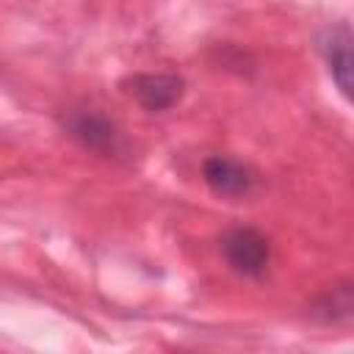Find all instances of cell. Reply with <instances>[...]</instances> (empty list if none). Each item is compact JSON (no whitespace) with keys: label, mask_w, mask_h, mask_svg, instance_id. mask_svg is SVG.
<instances>
[{"label":"cell","mask_w":354,"mask_h":354,"mask_svg":"<svg viewBox=\"0 0 354 354\" xmlns=\"http://www.w3.org/2000/svg\"><path fill=\"white\" fill-rule=\"evenodd\" d=\"M64 130L86 149L100 152V155H116L122 147L119 130L116 124L102 116L94 108H80V111H69L64 119Z\"/></svg>","instance_id":"cell-2"},{"label":"cell","mask_w":354,"mask_h":354,"mask_svg":"<svg viewBox=\"0 0 354 354\" xmlns=\"http://www.w3.org/2000/svg\"><path fill=\"white\" fill-rule=\"evenodd\" d=\"M321 55L326 61V69L340 88L343 97H351V30L348 25H335L321 33L318 39Z\"/></svg>","instance_id":"cell-5"},{"label":"cell","mask_w":354,"mask_h":354,"mask_svg":"<svg viewBox=\"0 0 354 354\" xmlns=\"http://www.w3.org/2000/svg\"><path fill=\"white\" fill-rule=\"evenodd\" d=\"M221 254L232 271L243 277H263L271 260V246L260 230L235 227L221 238Z\"/></svg>","instance_id":"cell-1"},{"label":"cell","mask_w":354,"mask_h":354,"mask_svg":"<svg viewBox=\"0 0 354 354\" xmlns=\"http://www.w3.org/2000/svg\"><path fill=\"white\" fill-rule=\"evenodd\" d=\"M185 91V83L180 75H169V72H152V75H136L130 80V94L138 100L141 108L160 113L169 111L180 102Z\"/></svg>","instance_id":"cell-3"},{"label":"cell","mask_w":354,"mask_h":354,"mask_svg":"<svg viewBox=\"0 0 354 354\" xmlns=\"http://www.w3.org/2000/svg\"><path fill=\"white\" fill-rule=\"evenodd\" d=\"M202 177L207 183V188L216 194V196H224V199H241V196H249V191L254 188V174L232 160V158H207L205 166H202Z\"/></svg>","instance_id":"cell-4"}]
</instances>
